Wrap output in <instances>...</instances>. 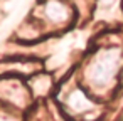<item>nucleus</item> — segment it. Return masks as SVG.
<instances>
[{"instance_id": "1", "label": "nucleus", "mask_w": 123, "mask_h": 121, "mask_svg": "<svg viewBox=\"0 0 123 121\" xmlns=\"http://www.w3.org/2000/svg\"><path fill=\"white\" fill-rule=\"evenodd\" d=\"M115 71H116V61L113 57H110V56L96 61L94 62V67H93V74H94L96 82H106L105 79L113 77Z\"/></svg>"}]
</instances>
